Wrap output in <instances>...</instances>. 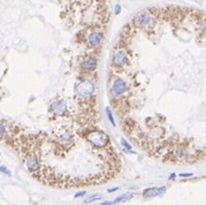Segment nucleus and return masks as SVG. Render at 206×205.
Instances as JSON below:
<instances>
[{
	"mask_svg": "<svg viewBox=\"0 0 206 205\" xmlns=\"http://www.w3.org/2000/svg\"><path fill=\"white\" fill-rule=\"evenodd\" d=\"M120 12H121V6H120V5H116V6H115V11H114V14L119 15V14H120Z\"/></svg>",
	"mask_w": 206,
	"mask_h": 205,
	"instance_id": "17",
	"label": "nucleus"
},
{
	"mask_svg": "<svg viewBox=\"0 0 206 205\" xmlns=\"http://www.w3.org/2000/svg\"><path fill=\"white\" fill-rule=\"evenodd\" d=\"M191 175H192L191 173H188V174H187V173H184V174H180V176H183V177H185V176H191Z\"/></svg>",
	"mask_w": 206,
	"mask_h": 205,
	"instance_id": "20",
	"label": "nucleus"
},
{
	"mask_svg": "<svg viewBox=\"0 0 206 205\" xmlns=\"http://www.w3.org/2000/svg\"><path fill=\"white\" fill-rule=\"evenodd\" d=\"M86 139L97 148H103V146H106V145L110 144L108 136L105 133H101V131L98 130L89 133L88 136H86Z\"/></svg>",
	"mask_w": 206,
	"mask_h": 205,
	"instance_id": "2",
	"label": "nucleus"
},
{
	"mask_svg": "<svg viewBox=\"0 0 206 205\" xmlns=\"http://www.w3.org/2000/svg\"><path fill=\"white\" fill-rule=\"evenodd\" d=\"M119 189V187H115V188H111V189H108V192H113V191L117 190Z\"/></svg>",
	"mask_w": 206,
	"mask_h": 205,
	"instance_id": "21",
	"label": "nucleus"
},
{
	"mask_svg": "<svg viewBox=\"0 0 206 205\" xmlns=\"http://www.w3.org/2000/svg\"><path fill=\"white\" fill-rule=\"evenodd\" d=\"M132 197H134V194H132V192H126V194L121 195V196L115 198L113 203L114 204H119V203H122V202L129 201V199H131Z\"/></svg>",
	"mask_w": 206,
	"mask_h": 205,
	"instance_id": "11",
	"label": "nucleus"
},
{
	"mask_svg": "<svg viewBox=\"0 0 206 205\" xmlns=\"http://www.w3.org/2000/svg\"><path fill=\"white\" fill-rule=\"evenodd\" d=\"M5 133H6V130H5V127L1 124H0V136H4Z\"/></svg>",
	"mask_w": 206,
	"mask_h": 205,
	"instance_id": "18",
	"label": "nucleus"
},
{
	"mask_svg": "<svg viewBox=\"0 0 206 205\" xmlns=\"http://www.w3.org/2000/svg\"><path fill=\"white\" fill-rule=\"evenodd\" d=\"M121 144H122V145H123V146H125L126 149H127V151H129V152H132V153H135V152L132 151L131 145H130V144H128V142L126 141V139H123V138H122V139H121Z\"/></svg>",
	"mask_w": 206,
	"mask_h": 205,
	"instance_id": "13",
	"label": "nucleus"
},
{
	"mask_svg": "<svg viewBox=\"0 0 206 205\" xmlns=\"http://www.w3.org/2000/svg\"><path fill=\"white\" fill-rule=\"evenodd\" d=\"M0 171H1L3 173L7 174V175H11V171L8 170L7 167H5V166H0Z\"/></svg>",
	"mask_w": 206,
	"mask_h": 205,
	"instance_id": "15",
	"label": "nucleus"
},
{
	"mask_svg": "<svg viewBox=\"0 0 206 205\" xmlns=\"http://www.w3.org/2000/svg\"><path fill=\"white\" fill-rule=\"evenodd\" d=\"M113 61H114V65H115V66H117V67H122V66L127 64V61H128V58H127L126 52H123V51H119V52H116L115 55H114Z\"/></svg>",
	"mask_w": 206,
	"mask_h": 205,
	"instance_id": "6",
	"label": "nucleus"
},
{
	"mask_svg": "<svg viewBox=\"0 0 206 205\" xmlns=\"http://www.w3.org/2000/svg\"><path fill=\"white\" fill-rule=\"evenodd\" d=\"M174 177H175V174H172L171 176H169V179H171V180H172V179H174Z\"/></svg>",
	"mask_w": 206,
	"mask_h": 205,
	"instance_id": "22",
	"label": "nucleus"
},
{
	"mask_svg": "<svg viewBox=\"0 0 206 205\" xmlns=\"http://www.w3.org/2000/svg\"><path fill=\"white\" fill-rule=\"evenodd\" d=\"M135 23L139 27H147L152 24V16L147 13H141L135 18Z\"/></svg>",
	"mask_w": 206,
	"mask_h": 205,
	"instance_id": "4",
	"label": "nucleus"
},
{
	"mask_svg": "<svg viewBox=\"0 0 206 205\" xmlns=\"http://www.w3.org/2000/svg\"><path fill=\"white\" fill-rule=\"evenodd\" d=\"M100 198H101V195H100V194L92 195V196H90L88 199H85V201H84V203H85V204H90V203H92V202L97 201V199H100Z\"/></svg>",
	"mask_w": 206,
	"mask_h": 205,
	"instance_id": "12",
	"label": "nucleus"
},
{
	"mask_svg": "<svg viewBox=\"0 0 206 205\" xmlns=\"http://www.w3.org/2000/svg\"><path fill=\"white\" fill-rule=\"evenodd\" d=\"M112 90H113L115 95L121 96L127 91V84H126V82L122 78H116L114 81L113 85H112Z\"/></svg>",
	"mask_w": 206,
	"mask_h": 205,
	"instance_id": "5",
	"label": "nucleus"
},
{
	"mask_svg": "<svg viewBox=\"0 0 206 205\" xmlns=\"http://www.w3.org/2000/svg\"><path fill=\"white\" fill-rule=\"evenodd\" d=\"M84 67L88 71H95L97 68V60L95 58H86L85 61H84Z\"/></svg>",
	"mask_w": 206,
	"mask_h": 205,
	"instance_id": "10",
	"label": "nucleus"
},
{
	"mask_svg": "<svg viewBox=\"0 0 206 205\" xmlns=\"http://www.w3.org/2000/svg\"><path fill=\"white\" fill-rule=\"evenodd\" d=\"M106 113H107V118H108V120L111 121V124H113V126H115V121H114V119H113V114H112V112H111L110 107H107L106 108Z\"/></svg>",
	"mask_w": 206,
	"mask_h": 205,
	"instance_id": "14",
	"label": "nucleus"
},
{
	"mask_svg": "<svg viewBox=\"0 0 206 205\" xmlns=\"http://www.w3.org/2000/svg\"><path fill=\"white\" fill-rule=\"evenodd\" d=\"M101 39H103V36H101L100 32H92V34H90L89 35V43L92 46L99 45L100 42H101Z\"/></svg>",
	"mask_w": 206,
	"mask_h": 205,
	"instance_id": "9",
	"label": "nucleus"
},
{
	"mask_svg": "<svg viewBox=\"0 0 206 205\" xmlns=\"http://www.w3.org/2000/svg\"><path fill=\"white\" fill-rule=\"evenodd\" d=\"M95 92V84L91 80H83L76 85V93L81 98H89Z\"/></svg>",
	"mask_w": 206,
	"mask_h": 205,
	"instance_id": "1",
	"label": "nucleus"
},
{
	"mask_svg": "<svg viewBox=\"0 0 206 205\" xmlns=\"http://www.w3.org/2000/svg\"><path fill=\"white\" fill-rule=\"evenodd\" d=\"M86 194V191L85 190H83V191H80V192H76V194L74 195V197L75 198H77V197H82V196H84V195Z\"/></svg>",
	"mask_w": 206,
	"mask_h": 205,
	"instance_id": "16",
	"label": "nucleus"
},
{
	"mask_svg": "<svg viewBox=\"0 0 206 205\" xmlns=\"http://www.w3.org/2000/svg\"><path fill=\"white\" fill-rule=\"evenodd\" d=\"M66 110H67V104L64 100H59L55 104H53V106H52V111L58 115H62L66 112Z\"/></svg>",
	"mask_w": 206,
	"mask_h": 205,
	"instance_id": "7",
	"label": "nucleus"
},
{
	"mask_svg": "<svg viewBox=\"0 0 206 205\" xmlns=\"http://www.w3.org/2000/svg\"><path fill=\"white\" fill-rule=\"evenodd\" d=\"M25 165H27V168H28L30 172H37L40 168V165H39L38 160L36 159L35 157H29L27 161H25Z\"/></svg>",
	"mask_w": 206,
	"mask_h": 205,
	"instance_id": "8",
	"label": "nucleus"
},
{
	"mask_svg": "<svg viewBox=\"0 0 206 205\" xmlns=\"http://www.w3.org/2000/svg\"><path fill=\"white\" fill-rule=\"evenodd\" d=\"M166 191V187H153V188H147L143 191V197L144 198H153L158 197L160 195H162Z\"/></svg>",
	"mask_w": 206,
	"mask_h": 205,
	"instance_id": "3",
	"label": "nucleus"
},
{
	"mask_svg": "<svg viewBox=\"0 0 206 205\" xmlns=\"http://www.w3.org/2000/svg\"><path fill=\"white\" fill-rule=\"evenodd\" d=\"M100 205H114L113 202H103Z\"/></svg>",
	"mask_w": 206,
	"mask_h": 205,
	"instance_id": "19",
	"label": "nucleus"
}]
</instances>
